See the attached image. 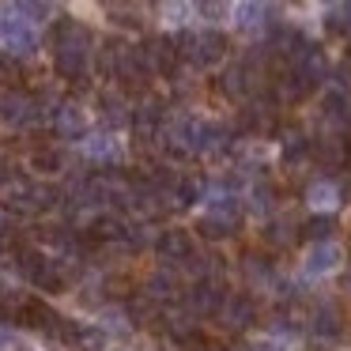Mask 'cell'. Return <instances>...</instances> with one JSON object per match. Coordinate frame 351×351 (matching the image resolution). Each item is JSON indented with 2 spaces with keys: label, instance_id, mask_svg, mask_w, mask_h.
Listing matches in <instances>:
<instances>
[{
  "label": "cell",
  "instance_id": "cell-1",
  "mask_svg": "<svg viewBox=\"0 0 351 351\" xmlns=\"http://www.w3.org/2000/svg\"><path fill=\"white\" fill-rule=\"evenodd\" d=\"M49 46H53V69L61 72L64 80H84L87 69H91V49L95 38L80 19H57L53 34H49Z\"/></svg>",
  "mask_w": 351,
  "mask_h": 351
},
{
  "label": "cell",
  "instance_id": "cell-2",
  "mask_svg": "<svg viewBox=\"0 0 351 351\" xmlns=\"http://www.w3.org/2000/svg\"><path fill=\"white\" fill-rule=\"evenodd\" d=\"M16 268L23 272V280H27V283H34L38 291H49V295H61V291H64L61 261L46 257L42 250H31V245L16 250Z\"/></svg>",
  "mask_w": 351,
  "mask_h": 351
},
{
  "label": "cell",
  "instance_id": "cell-3",
  "mask_svg": "<svg viewBox=\"0 0 351 351\" xmlns=\"http://www.w3.org/2000/svg\"><path fill=\"white\" fill-rule=\"evenodd\" d=\"M178 49H182V61H189L193 69H212V64H219L227 57L230 42L219 31H197V34L182 31L178 34Z\"/></svg>",
  "mask_w": 351,
  "mask_h": 351
},
{
  "label": "cell",
  "instance_id": "cell-4",
  "mask_svg": "<svg viewBox=\"0 0 351 351\" xmlns=\"http://www.w3.org/2000/svg\"><path fill=\"white\" fill-rule=\"evenodd\" d=\"M238 219H242V204H238L234 197H219V200L208 204L204 215H200L197 230H200V238H208V242H223V238H234Z\"/></svg>",
  "mask_w": 351,
  "mask_h": 351
},
{
  "label": "cell",
  "instance_id": "cell-5",
  "mask_svg": "<svg viewBox=\"0 0 351 351\" xmlns=\"http://www.w3.org/2000/svg\"><path fill=\"white\" fill-rule=\"evenodd\" d=\"M53 204H57V189L38 185V182H27V178H16L12 189H8V212L38 215V212H49Z\"/></svg>",
  "mask_w": 351,
  "mask_h": 351
},
{
  "label": "cell",
  "instance_id": "cell-6",
  "mask_svg": "<svg viewBox=\"0 0 351 351\" xmlns=\"http://www.w3.org/2000/svg\"><path fill=\"white\" fill-rule=\"evenodd\" d=\"M0 49L8 57H31L38 49V34L27 16H0Z\"/></svg>",
  "mask_w": 351,
  "mask_h": 351
},
{
  "label": "cell",
  "instance_id": "cell-7",
  "mask_svg": "<svg viewBox=\"0 0 351 351\" xmlns=\"http://www.w3.org/2000/svg\"><path fill=\"white\" fill-rule=\"evenodd\" d=\"M223 298H227V291L219 287V280H215V276H200V280H193V287L185 291V310L197 313V317H215Z\"/></svg>",
  "mask_w": 351,
  "mask_h": 351
},
{
  "label": "cell",
  "instance_id": "cell-8",
  "mask_svg": "<svg viewBox=\"0 0 351 351\" xmlns=\"http://www.w3.org/2000/svg\"><path fill=\"white\" fill-rule=\"evenodd\" d=\"M57 340L72 351H106V328L99 325H80V321H61L57 328Z\"/></svg>",
  "mask_w": 351,
  "mask_h": 351
},
{
  "label": "cell",
  "instance_id": "cell-9",
  "mask_svg": "<svg viewBox=\"0 0 351 351\" xmlns=\"http://www.w3.org/2000/svg\"><path fill=\"white\" fill-rule=\"evenodd\" d=\"M144 61L152 69V76H174L178 72V61H182V49H178V38H147L144 46Z\"/></svg>",
  "mask_w": 351,
  "mask_h": 351
},
{
  "label": "cell",
  "instance_id": "cell-10",
  "mask_svg": "<svg viewBox=\"0 0 351 351\" xmlns=\"http://www.w3.org/2000/svg\"><path fill=\"white\" fill-rule=\"evenodd\" d=\"M155 253H159L162 265H185V261L197 253V245H193L189 230L167 227V230H159V238H155Z\"/></svg>",
  "mask_w": 351,
  "mask_h": 351
},
{
  "label": "cell",
  "instance_id": "cell-11",
  "mask_svg": "<svg viewBox=\"0 0 351 351\" xmlns=\"http://www.w3.org/2000/svg\"><path fill=\"white\" fill-rule=\"evenodd\" d=\"M215 317H219L223 328H230V332H245V328L257 325V302H253L250 295H227Z\"/></svg>",
  "mask_w": 351,
  "mask_h": 351
},
{
  "label": "cell",
  "instance_id": "cell-12",
  "mask_svg": "<svg viewBox=\"0 0 351 351\" xmlns=\"http://www.w3.org/2000/svg\"><path fill=\"white\" fill-rule=\"evenodd\" d=\"M38 121V102L23 91H12L0 99V125H8V129H27V125Z\"/></svg>",
  "mask_w": 351,
  "mask_h": 351
},
{
  "label": "cell",
  "instance_id": "cell-13",
  "mask_svg": "<svg viewBox=\"0 0 351 351\" xmlns=\"http://www.w3.org/2000/svg\"><path fill=\"white\" fill-rule=\"evenodd\" d=\"M53 129H57L61 140H84L91 125H87V114L76 106V102H61L57 114H53Z\"/></svg>",
  "mask_w": 351,
  "mask_h": 351
},
{
  "label": "cell",
  "instance_id": "cell-14",
  "mask_svg": "<svg viewBox=\"0 0 351 351\" xmlns=\"http://www.w3.org/2000/svg\"><path fill=\"white\" fill-rule=\"evenodd\" d=\"M340 245L332 242V238H325V242H313L310 257H306V276H328L340 268Z\"/></svg>",
  "mask_w": 351,
  "mask_h": 351
},
{
  "label": "cell",
  "instance_id": "cell-15",
  "mask_svg": "<svg viewBox=\"0 0 351 351\" xmlns=\"http://www.w3.org/2000/svg\"><path fill=\"white\" fill-rule=\"evenodd\" d=\"M321 114H325V121L332 125H351V91L348 87H332V91H325V99H321Z\"/></svg>",
  "mask_w": 351,
  "mask_h": 351
},
{
  "label": "cell",
  "instance_id": "cell-16",
  "mask_svg": "<svg viewBox=\"0 0 351 351\" xmlns=\"http://www.w3.org/2000/svg\"><path fill=\"white\" fill-rule=\"evenodd\" d=\"M310 328L321 336V340H336V336L343 332V317H340V310H336L332 302H321L317 310H313V317H310Z\"/></svg>",
  "mask_w": 351,
  "mask_h": 351
},
{
  "label": "cell",
  "instance_id": "cell-17",
  "mask_svg": "<svg viewBox=\"0 0 351 351\" xmlns=\"http://www.w3.org/2000/svg\"><path fill=\"white\" fill-rule=\"evenodd\" d=\"M144 291H147V295L155 298V302H170V298H178V276L170 272V265L155 268V272L147 276Z\"/></svg>",
  "mask_w": 351,
  "mask_h": 351
},
{
  "label": "cell",
  "instance_id": "cell-18",
  "mask_svg": "<svg viewBox=\"0 0 351 351\" xmlns=\"http://www.w3.org/2000/svg\"><path fill=\"white\" fill-rule=\"evenodd\" d=\"M310 155L321 162V167H340L343 159H348V144H343L340 136H325V140H317V144H310Z\"/></svg>",
  "mask_w": 351,
  "mask_h": 351
},
{
  "label": "cell",
  "instance_id": "cell-19",
  "mask_svg": "<svg viewBox=\"0 0 351 351\" xmlns=\"http://www.w3.org/2000/svg\"><path fill=\"white\" fill-rule=\"evenodd\" d=\"M125 313H129L132 325H152V321L159 317V302H155L147 291H140V295H132L129 302H125Z\"/></svg>",
  "mask_w": 351,
  "mask_h": 351
},
{
  "label": "cell",
  "instance_id": "cell-20",
  "mask_svg": "<svg viewBox=\"0 0 351 351\" xmlns=\"http://www.w3.org/2000/svg\"><path fill=\"white\" fill-rule=\"evenodd\" d=\"M306 200H310L313 208H336L340 204V185L332 182V178H321V182H313L310 189H306Z\"/></svg>",
  "mask_w": 351,
  "mask_h": 351
},
{
  "label": "cell",
  "instance_id": "cell-21",
  "mask_svg": "<svg viewBox=\"0 0 351 351\" xmlns=\"http://www.w3.org/2000/svg\"><path fill=\"white\" fill-rule=\"evenodd\" d=\"M200 197H204L200 182H193V178H174V189H170V200H174L178 208H193Z\"/></svg>",
  "mask_w": 351,
  "mask_h": 351
},
{
  "label": "cell",
  "instance_id": "cell-22",
  "mask_svg": "<svg viewBox=\"0 0 351 351\" xmlns=\"http://www.w3.org/2000/svg\"><path fill=\"white\" fill-rule=\"evenodd\" d=\"M238 27L245 34H261V27H265V4L261 0H245L242 8H238Z\"/></svg>",
  "mask_w": 351,
  "mask_h": 351
},
{
  "label": "cell",
  "instance_id": "cell-23",
  "mask_svg": "<svg viewBox=\"0 0 351 351\" xmlns=\"http://www.w3.org/2000/svg\"><path fill=\"white\" fill-rule=\"evenodd\" d=\"M106 12L114 23L121 27H140V8H136V0H106Z\"/></svg>",
  "mask_w": 351,
  "mask_h": 351
},
{
  "label": "cell",
  "instance_id": "cell-24",
  "mask_svg": "<svg viewBox=\"0 0 351 351\" xmlns=\"http://www.w3.org/2000/svg\"><path fill=\"white\" fill-rule=\"evenodd\" d=\"M283 159L287 162H302L306 155H310V140H306V132H298V129H291V132H283Z\"/></svg>",
  "mask_w": 351,
  "mask_h": 351
},
{
  "label": "cell",
  "instance_id": "cell-25",
  "mask_svg": "<svg viewBox=\"0 0 351 351\" xmlns=\"http://www.w3.org/2000/svg\"><path fill=\"white\" fill-rule=\"evenodd\" d=\"M31 167L38 170V174H57V170H64V155L57 152V147H38V152L31 155Z\"/></svg>",
  "mask_w": 351,
  "mask_h": 351
},
{
  "label": "cell",
  "instance_id": "cell-26",
  "mask_svg": "<svg viewBox=\"0 0 351 351\" xmlns=\"http://www.w3.org/2000/svg\"><path fill=\"white\" fill-rule=\"evenodd\" d=\"M332 230H336V219L332 215H313V219H306L302 223V234L310 238V242H325V238H332Z\"/></svg>",
  "mask_w": 351,
  "mask_h": 351
},
{
  "label": "cell",
  "instance_id": "cell-27",
  "mask_svg": "<svg viewBox=\"0 0 351 351\" xmlns=\"http://www.w3.org/2000/svg\"><path fill=\"white\" fill-rule=\"evenodd\" d=\"M99 110H102V121H106L110 129H117V125L129 121V114H125V102L117 99V95H106V99L99 102Z\"/></svg>",
  "mask_w": 351,
  "mask_h": 351
},
{
  "label": "cell",
  "instance_id": "cell-28",
  "mask_svg": "<svg viewBox=\"0 0 351 351\" xmlns=\"http://www.w3.org/2000/svg\"><path fill=\"white\" fill-rule=\"evenodd\" d=\"M12 8H16L19 16H27L31 23H38V19H46L49 12H53V0H12Z\"/></svg>",
  "mask_w": 351,
  "mask_h": 351
},
{
  "label": "cell",
  "instance_id": "cell-29",
  "mask_svg": "<svg viewBox=\"0 0 351 351\" xmlns=\"http://www.w3.org/2000/svg\"><path fill=\"white\" fill-rule=\"evenodd\" d=\"M295 223L291 219H272L268 223V230H265V242H272V245H291L295 242Z\"/></svg>",
  "mask_w": 351,
  "mask_h": 351
},
{
  "label": "cell",
  "instance_id": "cell-30",
  "mask_svg": "<svg viewBox=\"0 0 351 351\" xmlns=\"http://www.w3.org/2000/svg\"><path fill=\"white\" fill-rule=\"evenodd\" d=\"M193 8L200 12V19H208V23H219V19H227L230 0H193Z\"/></svg>",
  "mask_w": 351,
  "mask_h": 351
},
{
  "label": "cell",
  "instance_id": "cell-31",
  "mask_svg": "<svg viewBox=\"0 0 351 351\" xmlns=\"http://www.w3.org/2000/svg\"><path fill=\"white\" fill-rule=\"evenodd\" d=\"M245 272H250V280L253 283H261V280H272V261L268 257H245Z\"/></svg>",
  "mask_w": 351,
  "mask_h": 351
},
{
  "label": "cell",
  "instance_id": "cell-32",
  "mask_svg": "<svg viewBox=\"0 0 351 351\" xmlns=\"http://www.w3.org/2000/svg\"><path fill=\"white\" fill-rule=\"evenodd\" d=\"M159 16L170 23H182L185 19V0H159Z\"/></svg>",
  "mask_w": 351,
  "mask_h": 351
},
{
  "label": "cell",
  "instance_id": "cell-33",
  "mask_svg": "<svg viewBox=\"0 0 351 351\" xmlns=\"http://www.w3.org/2000/svg\"><path fill=\"white\" fill-rule=\"evenodd\" d=\"M91 159H99V162H110V159H117V147H114V140L110 136H99L91 144Z\"/></svg>",
  "mask_w": 351,
  "mask_h": 351
},
{
  "label": "cell",
  "instance_id": "cell-34",
  "mask_svg": "<svg viewBox=\"0 0 351 351\" xmlns=\"http://www.w3.org/2000/svg\"><path fill=\"white\" fill-rule=\"evenodd\" d=\"M253 208H257V212H268V208H272V189H268V185H257V189H253Z\"/></svg>",
  "mask_w": 351,
  "mask_h": 351
},
{
  "label": "cell",
  "instance_id": "cell-35",
  "mask_svg": "<svg viewBox=\"0 0 351 351\" xmlns=\"http://www.w3.org/2000/svg\"><path fill=\"white\" fill-rule=\"evenodd\" d=\"M16 76V64H12V57H0V80H12Z\"/></svg>",
  "mask_w": 351,
  "mask_h": 351
},
{
  "label": "cell",
  "instance_id": "cell-36",
  "mask_svg": "<svg viewBox=\"0 0 351 351\" xmlns=\"http://www.w3.org/2000/svg\"><path fill=\"white\" fill-rule=\"evenodd\" d=\"M8 174H12V170H8V162H4V159H0V185H4V182H8Z\"/></svg>",
  "mask_w": 351,
  "mask_h": 351
},
{
  "label": "cell",
  "instance_id": "cell-37",
  "mask_svg": "<svg viewBox=\"0 0 351 351\" xmlns=\"http://www.w3.org/2000/svg\"><path fill=\"white\" fill-rule=\"evenodd\" d=\"M8 340H12V336H8V328H0V351L8 348Z\"/></svg>",
  "mask_w": 351,
  "mask_h": 351
},
{
  "label": "cell",
  "instance_id": "cell-38",
  "mask_svg": "<svg viewBox=\"0 0 351 351\" xmlns=\"http://www.w3.org/2000/svg\"><path fill=\"white\" fill-rule=\"evenodd\" d=\"M245 351H276L272 343H253V348H245Z\"/></svg>",
  "mask_w": 351,
  "mask_h": 351
},
{
  "label": "cell",
  "instance_id": "cell-39",
  "mask_svg": "<svg viewBox=\"0 0 351 351\" xmlns=\"http://www.w3.org/2000/svg\"><path fill=\"white\" fill-rule=\"evenodd\" d=\"M182 351H193V348H182Z\"/></svg>",
  "mask_w": 351,
  "mask_h": 351
},
{
  "label": "cell",
  "instance_id": "cell-40",
  "mask_svg": "<svg viewBox=\"0 0 351 351\" xmlns=\"http://www.w3.org/2000/svg\"><path fill=\"white\" fill-rule=\"evenodd\" d=\"M325 4H332V0H325Z\"/></svg>",
  "mask_w": 351,
  "mask_h": 351
}]
</instances>
